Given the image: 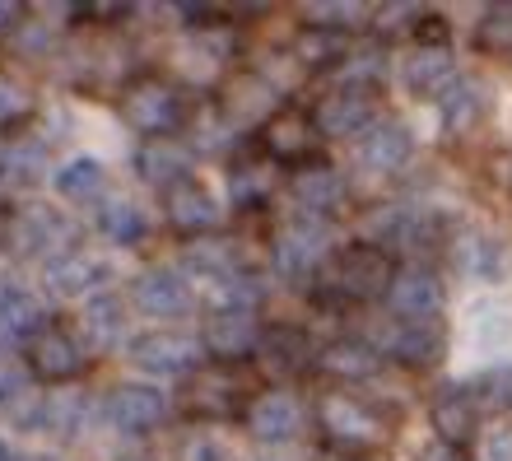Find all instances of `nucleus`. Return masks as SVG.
I'll list each match as a JSON object with an SVG mask.
<instances>
[{"mask_svg": "<svg viewBox=\"0 0 512 461\" xmlns=\"http://www.w3.org/2000/svg\"><path fill=\"white\" fill-rule=\"evenodd\" d=\"M261 150H266L270 163L303 168V163L317 159V150H322V136H317L312 117H303L298 108H280L266 126H261Z\"/></svg>", "mask_w": 512, "mask_h": 461, "instance_id": "obj_13", "label": "nucleus"}, {"mask_svg": "<svg viewBox=\"0 0 512 461\" xmlns=\"http://www.w3.org/2000/svg\"><path fill=\"white\" fill-rule=\"evenodd\" d=\"M475 47L489 56L512 52V0H494L485 5V14L475 19Z\"/></svg>", "mask_w": 512, "mask_h": 461, "instance_id": "obj_39", "label": "nucleus"}, {"mask_svg": "<svg viewBox=\"0 0 512 461\" xmlns=\"http://www.w3.org/2000/svg\"><path fill=\"white\" fill-rule=\"evenodd\" d=\"M336 461H368V457H345V452H340V457Z\"/></svg>", "mask_w": 512, "mask_h": 461, "instance_id": "obj_50", "label": "nucleus"}, {"mask_svg": "<svg viewBox=\"0 0 512 461\" xmlns=\"http://www.w3.org/2000/svg\"><path fill=\"white\" fill-rule=\"evenodd\" d=\"M485 112H489V94H485V84H475V80H457L443 98H438L443 136H452V140H461V136H471V131H480Z\"/></svg>", "mask_w": 512, "mask_h": 461, "instance_id": "obj_26", "label": "nucleus"}, {"mask_svg": "<svg viewBox=\"0 0 512 461\" xmlns=\"http://www.w3.org/2000/svg\"><path fill=\"white\" fill-rule=\"evenodd\" d=\"M364 5H354V0H336V5H322V0H312V5H303V28H336V33H345L350 24H359L364 19Z\"/></svg>", "mask_w": 512, "mask_h": 461, "instance_id": "obj_40", "label": "nucleus"}, {"mask_svg": "<svg viewBox=\"0 0 512 461\" xmlns=\"http://www.w3.org/2000/svg\"><path fill=\"white\" fill-rule=\"evenodd\" d=\"M24 392H28V387H24V368L14 364V359H5V354H0V410L14 406V401H19Z\"/></svg>", "mask_w": 512, "mask_h": 461, "instance_id": "obj_44", "label": "nucleus"}, {"mask_svg": "<svg viewBox=\"0 0 512 461\" xmlns=\"http://www.w3.org/2000/svg\"><path fill=\"white\" fill-rule=\"evenodd\" d=\"M135 303H140V312H149V317H187L191 312V289H187V280L182 275H173V271H145L140 280H135Z\"/></svg>", "mask_w": 512, "mask_h": 461, "instance_id": "obj_24", "label": "nucleus"}, {"mask_svg": "<svg viewBox=\"0 0 512 461\" xmlns=\"http://www.w3.org/2000/svg\"><path fill=\"white\" fill-rule=\"evenodd\" d=\"M280 187V173H275V163L261 154V159H233L229 163V201L252 210V205H266Z\"/></svg>", "mask_w": 512, "mask_h": 461, "instance_id": "obj_29", "label": "nucleus"}, {"mask_svg": "<svg viewBox=\"0 0 512 461\" xmlns=\"http://www.w3.org/2000/svg\"><path fill=\"white\" fill-rule=\"evenodd\" d=\"M24 359L38 382H70L89 368V350L66 322H47L33 340H24Z\"/></svg>", "mask_w": 512, "mask_h": 461, "instance_id": "obj_6", "label": "nucleus"}, {"mask_svg": "<svg viewBox=\"0 0 512 461\" xmlns=\"http://www.w3.org/2000/svg\"><path fill=\"white\" fill-rule=\"evenodd\" d=\"M177 461H233V452L210 434H191L182 438V448H177Z\"/></svg>", "mask_w": 512, "mask_h": 461, "instance_id": "obj_43", "label": "nucleus"}, {"mask_svg": "<svg viewBox=\"0 0 512 461\" xmlns=\"http://www.w3.org/2000/svg\"><path fill=\"white\" fill-rule=\"evenodd\" d=\"M317 424L331 448H340L345 457H368L373 448H382L391 438V410L373 406L354 392H322L317 396Z\"/></svg>", "mask_w": 512, "mask_h": 461, "instance_id": "obj_1", "label": "nucleus"}, {"mask_svg": "<svg viewBox=\"0 0 512 461\" xmlns=\"http://www.w3.org/2000/svg\"><path fill=\"white\" fill-rule=\"evenodd\" d=\"M201 345L215 354V364H243L261 345V322L252 308H210Z\"/></svg>", "mask_w": 512, "mask_h": 461, "instance_id": "obj_11", "label": "nucleus"}, {"mask_svg": "<svg viewBox=\"0 0 512 461\" xmlns=\"http://www.w3.org/2000/svg\"><path fill=\"white\" fill-rule=\"evenodd\" d=\"M84 14L98 19V24H117L122 14H131V5H84Z\"/></svg>", "mask_w": 512, "mask_h": 461, "instance_id": "obj_46", "label": "nucleus"}, {"mask_svg": "<svg viewBox=\"0 0 512 461\" xmlns=\"http://www.w3.org/2000/svg\"><path fill=\"white\" fill-rule=\"evenodd\" d=\"M108 173H103V163L94 154H80V159L61 163V173H56V191L66 196V201H94L98 191H103Z\"/></svg>", "mask_w": 512, "mask_h": 461, "instance_id": "obj_37", "label": "nucleus"}, {"mask_svg": "<svg viewBox=\"0 0 512 461\" xmlns=\"http://www.w3.org/2000/svg\"><path fill=\"white\" fill-rule=\"evenodd\" d=\"M247 373L243 364H210L187 373L182 392H177V410L196 424H219L247 415Z\"/></svg>", "mask_w": 512, "mask_h": 461, "instance_id": "obj_4", "label": "nucleus"}, {"mask_svg": "<svg viewBox=\"0 0 512 461\" xmlns=\"http://www.w3.org/2000/svg\"><path fill=\"white\" fill-rule=\"evenodd\" d=\"M382 350H387L396 364H405V368H433L438 359H443V350H447V336H443V326L438 322H429V326L396 322L387 331V340H382Z\"/></svg>", "mask_w": 512, "mask_h": 461, "instance_id": "obj_23", "label": "nucleus"}, {"mask_svg": "<svg viewBox=\"0 0 512 461\" xmlns=\"http://www.w3.org/2000/svg\"><path fill=\"white\" fill-rule=\"evenodd\" d=\"M410 154H415V136L401 122L368 126L364 136H359V145H354V159H359L364 173H401L405 163H410Z\"/></svg>", "mask_w": 512, "mask_h": 461, "instance_id": "obj_19", "label": "nucleus"}, {"mask_svg": "<svg viewBox=\"0 0 512 461\" xmlns=\"http://www.w3.org/2000/svg\"><path fill=\"white\" fill-rule=\"evenodd\" d=\"M443 280L433 271H396L391 280V312H396V322H415V326H429L443 317Z\"/></svg>", "mask_w": 512, "mask_h": 461, "instance_id": "obj_16", "label": "nucleus"}, {"mask_svg": "<svg viewBox=\"0 0 512 461\" xmlns=\"http://www.w3.org/2000/svg\"><path fill=\"white\" fill-rule=\"evenodd\" d=\"M331 261V238H326L322 219H294L289 229L275 238V271L284 280H308Z\"/></svg>", "mask_w": 512, "mask_h": 461, "instance_id": "obj_10", "label": "nucleus"}, {"mask_svg": "<svg viewBox=\"0 0 512 461\" xmlns=\"http://www.w3.org/2000/svg\"><path fill=\"white\" fill-rule=\"evenodd\" d=\"M317 136H359L378 126V89L373 84H336L312 112Z\"/></svg>", "mask_w": 512, "mask_h": 461, "instance_id": "obj_7", "label": "nucleus"}, {"mask_svg": "<svg viewBox=\"0 0 512 461\" xmlns=\"http://www.w3.org/2000/svg\"><path fill=\"white\" fill-rule=\"evenodd\" d=\"M19 24H24V5L19 0H0V33H10Z\"/></svg>", "mask_w": 512, "mask_h": 461, "instance_id": "obj_47", "label": "nucleus"}, {"mask_svg": "<svg viewBox=\"0 0 512 461\" xmlns=\"http://www.w3.org/2000/svg\"><path fill=\"white\" fill-rule=\"evenodd\" d=\"M350 33H336V28H303L294 42V56L308 70H326V66H345L350 61Z\"/></svg>", "mask_w": 512, "mask_h": 461, "instance_id": "obj_34", "label": "nucleus"}, {"mask_svg": "<svg viewBox=\"0 0 512 461\" xmlns=\"http://www.w3.org/2000/svg\"><path fill=\"white\" fill-rule=\"evenodd\" d=\"M47 326L42 303L14 280H0V340H33Z\"/></svg>", "mask_w": 512, "mask_h": 461, "instance_id": "obj_28", "label": "nucleus"}, {"mask_svg": "<svg viewBox=\"0 0 512 461\" xmlns=\"http://www.w3.org/2000/svg\"><path fill=\"white\" fill-rule=\"evenodd\" d=\"M98 233L108 238V243H117V247H135V243H145L149 238V219H145V210L140 205H131V201H103L98 205Z\"/></svg>", "mask_w": 512, "mask_h": 461, "instance_id": "obj_33", "label": "nucleus"}, {"mask_svg": "<svg viewBox=\"0 0 512 461\" xmlns=\"http://www.w3.org/2000/svg\"><path fill=\"white\" fill-rule=\"evenodd\" d=\"M471 461H512V420L489 424L480 443H475V457Z\"/></svg>", "mask_w": 512, "mask_h": 461, "instance_id": "obj_41", "label": "nucleus"}, {"mask_svg": "<svg viewBox=\"0 0 512 461\" xmlns=\"http://www.w3.org/2000/svg\"><path fill=\"white\" fill-rule=\"evenodd\" d=\"M70 247V224L61 219V210L47 201H19L0 205V252L14 261H33Z\"/></svg>", "mask_w": 512, "mask_h": 461, "instance_id": "obj_3", "label": "nucleus"}, {"mask_svg": "<svg viewBox=\"0 0 512 461\" xmlns=\"http://www.w3.org/2000/svg\"><path fill=\"white\" fill-rule=\"evenodd\" d=\"M280 112V94L270 89V80H261L256 70H238L219 84V117L238 131L247 126H266Z\"/></svg>", "mask_w": 512, "mask_h": 461, "instance_id": "obj_9", "label": "nucleus"}, {"mask_svg": "<svg viewBox=\"0 0 512 461\" xmlns=\"http://www.w3.org/2000/svg\"><path fill=\"white\" fill-rule=\"evenodd\" d=\"M33 112H38L33 89L10 66H0V136H14L24 122H33Z\"/></svg>", "mask_w": 512, "mask_h": 461, "instance_id": "obj_36", "label": "nucleus"}, {"mask_svg": "<svg viewBox=\"0 0 512 461\" xmlns=\"http://www.w3.org/2000/svg\"><path fill=\"white\" fill-rule=\"evenodd\" d=\"M163 205H168V224L182 238H205L219 224V201L201 177H182L177 187H168V201Z\"/></svg>", "mask_w": 512, "mask_h": 461, "instance_id": "obj_17", "label": "nucleus"}, {"mask_svg": "<svg viewBox=\"0 0 512 461\" xmlns=\"http://www.w3.org/2000/svg\"><path fill=\"white\" fill-rule=\"evenodd\" d=\"M103 420H108L117 434H154V429L168 420V401H163L159 387L122 382V387H112L108 401H103Z\"/></svg>", "mask_w": 512, "mask_h": 461, "instance_id": "obj_12", "label": "nucleus"}, {"mask_svg": "<svg viewBox=\"0 0 512 461\" xmlns=\"http://www.w3.org/2000/svg\"><path fill=\"white\" fill-rule=\"evenodd\" d=\"M247 429L261 443H289L303 429V406L294 392H261L247 406Z\"/></svg>", "mask_w": 512, "mask_h": 461, "instance_id": "obj_20", "label": "nucleus"}, {"mask_svg": "<svg viewBox=\"0 0 512 461\" xmlns=\"http://www.w3.org/2000/svg\"><path fill=\"white\" fill-rule=\"evenodd\" d=\"M42 163H47V150H42L38 140L5 136V140H0V187H10V191L38 187L42 173H47Z\"/></svg>", "mask_w": 512, "mask_h": 461, "instance_id": "obj_27", "label": "nucleus"}, {"mask_svg": "<svg viewBox=\"0 0 512 461\" xmlns=\"http://www.w3.org/2000/svg\"><path fill=\"white\" fill-rule=\"evenodd\" d=\"M433 429H438V443H447V448L480 438V392H471V387L443 392L433 401Z\"/></svg>", "mask_w": 512, "mask_h": 461, "instance_id": "obj_22", "label": "nucleus"}, {"mask_svg": "<svg viewBox=\"0 0 512 461\" xmlns=\"http://www.w3.org/2000/svg\"><path fill=\"white\" fill-rule=\"evenodd\" d=\"M457 271L471 280H499L503 275V247L494 238H461L457 243Z\"/></svg>", "mask_w": 512, "mask_h": 461, "instance_id": "obj_38", "label": "nucleus"}, {"mask_svg": "<svg viewBox=\"0 0 512 461\" xmlns=\"http://www.w3.org/2000/svg\"><path fill=\"white\" fill-rule=\"evenodd\" d=\"M126 336V303L117 294H94L84 303V340L98 350H112Z\"/></svg>", "mask_w": 512, "mask_h": 461, "instance_id": "obj_32", "label": "nucleus"}, {"mask_svg": "<svg viewBox=\"0 0 512 461\" xmlns=\"http://www.w3.org/2000/svg\"><path fill=\"white\" fill-rule=\"evenodd\" d=\"M419 461H466L461 457V448H447V443H433V448L419 452Z\"/></svg>", "mask_w": 512, "mask_h": 461, "instance_id": "obj_48", "label": "nucleus"}, {"mask_svg": "<svg viewBox=\"0 0 512 461\" xmlns=\"http://www.w3.org/2000/svg\"><path fill=\"white\" fill-rule=\"evenodd\" d=\"M424 14H429L424 5H378V14H368V19H373V28H378V33H401V28H410V33H415Z\"/></svg>", "mask_w": 512, "mask_h": 461, "instance_id": "obj_42", "label": "nucleus"}, {"mask_svg": "<svg viewBox=\"0 0 512 461\" xmlns=\"http://www.w3.org/2000/svg\"><path fill=\"white\" fill-rule=\"evenodd\" d=\"M84 424H89V396L84 392H56V396H42V420L38 429L56 438H80Z\"/></svg>", "mask_w": 512, "mask_h": 461, "instance_id": "obj_35", "label": "nucleus"}, {"mask_svg": "<svg viewBox=\"0 0 512 461\" xmlns=\"http://www.w3.org/2000/svg\"><path fill=\"white\" fill-rule=\"evenodd\" d=\"M256 354H261L275 373H284V378H289V373H308V368L317 364V345H312L308 331H298V326H266Z\"/></svg>", "mask_w": 512, "mask_h": 461, "instance_id": "obj_25", "label": "nucleus"}, {"mask_svg": "<svg viewBox=\"0 0 512 461\" xmlns=\"http://www.w3.org/2000/svg\"><path fill=\"white\" fill-rule=\"evenodd\" d=\"M0 461H14V452H10V448H5V443H0Z\"/></svg>", "mask_w": 512, "mask_h": 461, "instance_id": "obj_49", "label": "nucleus"}, {"mask_svg": "<svg viewBox=\"0 0 512 461\" xmlns=\"http://www.w3.org/2000/svg\"><path fill=\"white\" fill-rule=\"evenodd\" d=\"M117 112L145 140H173V131L187 117V98L177 94V84L159 80V75H135L117 94Z\"/></svg>", "mask_w": 512, "mask_h": 461, "instance_id": "obj_5", "label": "nucleus"}, {"mask_svg": "<svg viewBox=\"0 0 512 461\" xmlns=\"http://www.w3.org/2000/svg\"><path fill=\"white\" fill-rule=\"evenodd\" d=\"M396 280V257L382 243H350L331 252V261L322 266L326 294H336L340 303H378L391 294Z\"/></svg>", "mask_w": 512, "mask_h": 461, "instance_id": "obj_2", "label": "nucleus"}, {"mask_svg": "<svg viewBox=\"0 0 512 461\" xmlns=\"http://www.w3.org/2000/svg\"><path fill=\"white\" fill-rule=\"evenodd\" d=\"M480 401H494V406L512 410V368H499V373H489L485 387H480Z\"/></svg>", "mask_w": 512, "mask_h": 461, "instance_id": "obj_45", "label": "nucleus"}, {"mask_svg": "<svg viewBox=\"0 0 512 461\" xmlns=\"http://www.w3.org/2000/svg\"><path fill=\"white\" fill-rule=\"evenodd\" d=\"M112 280V266L94 247H66L47 261V289L56 299H94Z\"/></svg>", "mask_w": 512, "mask_h": 461, "instance_id": "obj_8", "label": "nucleus"}, {"mask_svg": "<svg viewBox=\"0 0 512 461\" xmlns=\"http://www.w3.org/2000/svg\"><path fill=\"white\" fill-rule=\"evenodd\" d=\"M187 163H191V154L177 145V136L173 140H145L140 154H135V173L145 177V182H154V187L168 191V187H177L182 177H191Z\"/></svg>", "mask_w": 512, "mask_h": 461, "instance_id": "obj_30", "label": "nucleus"}, {"mask_svg": "<svg viewBox=\"0 0 512 461\" xmlns=\"http://www.w3.org/2000/svg\"><path fill=\"white\" fill-rule=\"evenodd\" d=\"M457 80L461 75L452 47H410V56H405V89L415 98H443Z\"/></svg>", "mask_w": 512, "mask_h": 461, "instance_id": "obj_21", "label": "nucleus"}, {"mask_svg": "<svg viewBox=\"0 0 512 461\" xmlns=\"http://www.w3.org/2000/svg\"><path fill=\"white\" fill-rule=\"evenodd\" d=\"M289 196H294V205L303 210V219H331L345 205V177L331 168V163L312 159L303 163V168H294V177H289Z\"/></svg>", "mask_w": 512, "mask_h": 461, "instance_id": "obj_15", "label": "nucleus"}, {"mask_svg": "<svg viewBox=\"0 0 512 461\" xmlns=\"http://www.w3.org/2000/svg\"><path fill=\"white\" fill-rule=\"evenodd\" d=\"M182 271L191 280H201V285L219 289V285H229L233 275H243V257H238L233 238L205 233V238H187L182 243Z\"/></svg>", "mask_w": 512, "mask_h": 461, "instance_id": "obj_18", "label": "nucleus"}, {"mask_svg": "<svg viewBox=\"0 0 512 461\" xmlns=\"http://www.w3.org/2000/svg\"><path fill=\"white\" fill-rule=\"evenodd\" d=\"M340 382H368L382 368V350H373L368 340H336L317 354Z\"/></svg>", "mask_w": 512, "mask_h": 461, "instance_id": "obj_31", "label": "nucleus"}, {"mask_svg": "<svg viewBox=\"0 0 512 461\" xmlns=\"http://www.w3.org/2000/svg\"><path fill=\"white\" fill-rule=\"evenodd\" d=\"M131 364L159 373V378H187L201 368V345L182 331H145L131 340Z\"/></svg>", "mask_w": 512, "mask_h": 461, "instance_id": "obj_14", "label": "nucleus"}]
</instances>
